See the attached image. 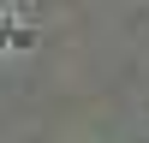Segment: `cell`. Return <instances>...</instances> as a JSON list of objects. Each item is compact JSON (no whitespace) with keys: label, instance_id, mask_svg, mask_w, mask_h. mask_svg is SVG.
Listing matches in <instances>:
<instances>
[{"label":"cell","instance_id":"6da1fadb","mask_svg":"<svg viewBox=\"0 0 149 143\" xmlns=\"http://www.w3.org/2000/svg\"><path fill=\"white\" fill-rule=\"evenodd\" d=\"M30 42H36V24L6 6V12H0V48H30Z\"/></svg>","mask_w":149,"mask_h":143}]
</instances>
